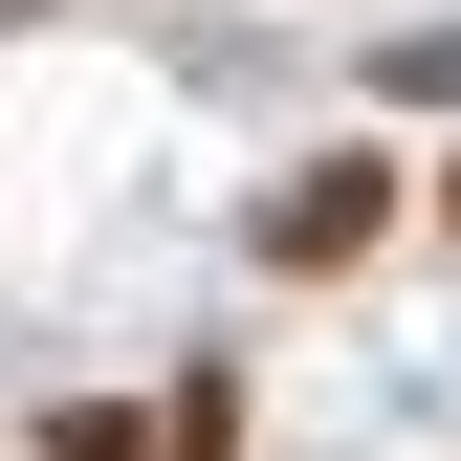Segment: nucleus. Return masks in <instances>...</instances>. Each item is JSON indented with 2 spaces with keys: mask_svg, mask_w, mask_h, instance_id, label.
<instances>
[{
  "mask_svg": "<svg viewBox=\"0 0 461 461\" xmlns=\"http://www.w3.org/2000/svg\"><path fill=\"white\" fill-rule=\"evenodd\" d=\"M374 220H395V154H330V176H285V198H264V264H352Z\"/></svg>",
  "mask_w": 461,
  "mask_h": 461,
  "instance_id": "1",
  "label": "nucleus"
},
{
  "mask_svg": "<svg viewBox=\"0 0 461 461\" xmlns=\"http://www.w3.org/2000/svg\"><path fill=\"white\" fill-rule=\"evenodd\" d=\"M439 220H461V176H439Z\"/></svg>",
  "mask_w": 461,
  "mask_h": 461,
  "instance_id": "2",
  "label": "nucleus"
}]
</instances>
